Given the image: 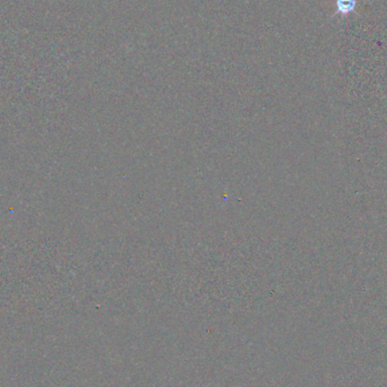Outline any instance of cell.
I'll list each match as a JSON object with an SVG mask.
<instances>
[{"mask_svg": "<svg viewBox=\"0 0 387 387\" xmlns=\"http://www.w3.org/2000/svg\"><path fill=\"white\" fill-rule=\"evenodd\" d=\"M336 6H338V12L340 14L347 15V14L353 12L354 7H356V0H338Z\"/></svg>", "mask_w": 387, "mask_h": 387, "instance_id": "obj_1", "label": "cell"}]
</instances>
